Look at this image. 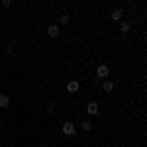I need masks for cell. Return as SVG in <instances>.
<instances>
[{
	"instance_id": "8",
	"label": "cell",
	"mask_w": 147,
	"mask_h": 147,
	"mask_svg": "<svg viewBox=\"0 0 147 147\" xmlns=\"http://www.w3.org/2000/svg\"><path fill=\"white\" fill-rule=\"evenodd\" d=\"M102 90H104V92H112L114 90V84L110 82V80H106V82L102 84Z\"/></svg>"
},
{
	"instance_id": "4",
	"label": "cell",
	"mask_w": 147,
	"mask_h": 147,
	"mask_svg": "<svg viewBox=\"0 0 147 147\" xmlns=\"http://www.w3.org/2000/svg\"><path fill=\"white\" fill-rule=\"evenodd\" d=\"M10 104V98H8V94H0V108H6Z\"/></svg>"
},
{
	"instance_id": "6",
	"label": "cell",
	"mask_w": 147,
	"mask_h": 147,
	"mask_svg": "<svg viewBox=\"0 0 147 147\" xmlns=\"http://www.w3.org/2000/svg\"><path fill=\"white\" fill-rule=\"evenodd\" d=\"M122 16H124V10H114L110 18H112L114 22H120V18H122Z\"/></svg>"
},
{
	"instance_id": "1",
	"label": "cell",
	"mask_w": 147,
	"mask_h": 147,
	"mask_svg": "<svg viewBox=\"0 0 147 147\" xmlns=\"http://www.w3.org/2000/svg\"><path fill=\"white\" fill-rule=\"evenodd\" d=\"M61 129H63V134H65V136H75V131H77V129H75V125L71 124V122H65Z\"/></svg>"
},
{
	"instance_id": "2",
	"label": "cell",
	"mask_w": 147,
	"mask_h": 147,
	"mask_svg": "<svg viewBox=\"0 0 147 147\" xmlns=\"http://www.w3.org/2000/svg\"><path fill=\"white\" fill-rule=\"evenodd\" d=\"M108 73H110V69L106 67V65H100V67L96 69V75H98L100 79H106V77H108Z\"/></svg>"
},
{
	"instance_id": "7",
	"label": "cell",
	"mask_w": 147,
	"mask_h": 147,
	"mask_svg": "<svg viewBox=\"0 0 147 147\" xmlns=\"http://www.w3.org/2000/svg\"><path fill=\"white\" fill-rule=\"evenodd\" d=\"M47 34L51 35V37H57V35H59V28H57V26H49V28H47Z\"/></svg>"
},
{
	"instance_id": "10",
	"label": "cell",
	"mask_w": 147,
	"mask_h": 147,
	"mask_svg": "<svg viewBox=\"0 0 147 147\" xmlns=\"http://www.w3.org/2000/svg\"><path fill=\"white\" fill-rule=\"evenodd\" d=\"M122 32H124V34H127V32H129V24H127V22L122 24Z\"/></svg>"
},
{
	"instance_id": "11",
	"label": "cell",
	"mask_w": 147,
	"mask_h": 147,
	"mask_svg": "<svg viewBox=\"0 0 147 147\" xmlns=\"http://www.w3.org/2000/svg\"><path fill=\"white\" fill-rule=\"evenodd\" d=\"M59 20H61V24H67V22H69V16H67V14H63Z\"/></svg>"
},
{
	"instance_id": "3",
	"label": "cell",
	"mask_w": 147,
	"mask_h": 147,
	"mask_svg": "<svg viewBox=\"0 0 147 147\" xmlns=\"http://www.w3.org/2000/svg\"><path fill=\"white\" fill-rule=\"evenodd\" d=\"M86 112L90 114V116H96V114H98V104H96V102H90V104L86 106Z\"/></svg>"
},
{
	"instance_id": "12",
	"label": "cell",
	"mask_w": 147,
	"mask_h": 147,
	"mask_svg": "<svg viewBox=\"0 0 147 147\" xmlns=\"http://www.w3.org/2000/svg\"><path fill=\"white\" fill-rule=\"evenodd\" d=\"M2 6H4V8H10V6H12V0H4V2H2Z\"/></svg>"
},
{
	"instance_id": "9",
	"label": "cell",
	"mask_w": 147,
	"mask_h": 147,
	"mask_svg": "<svg viewBox=\"0 0 147 147\" xmlns=\"http://www.w3.org/2000/svg\"><path fill=\"white\" fill-rule=\"evenodd\" d=\"M82 129H84V131H90V129H92V122H90V120H86V122L82 124Z\"/></svg>"
},
{
	"instance_id": "5",
	"label": "cell",
	"mask_w": 147,
	"mask_h": 147,
	"mask_svg": "<svg viewBox=\"0 0 147 147\" xmlns=\"http://www.w3.org/2000/svg\"><path fill=\"white\" fill-rule=\"evenodd\" d=\"M67 90L69 92H77L79 90V82H77V80H71V82L67 84Z\"/></svg>"
}]
</instances>
